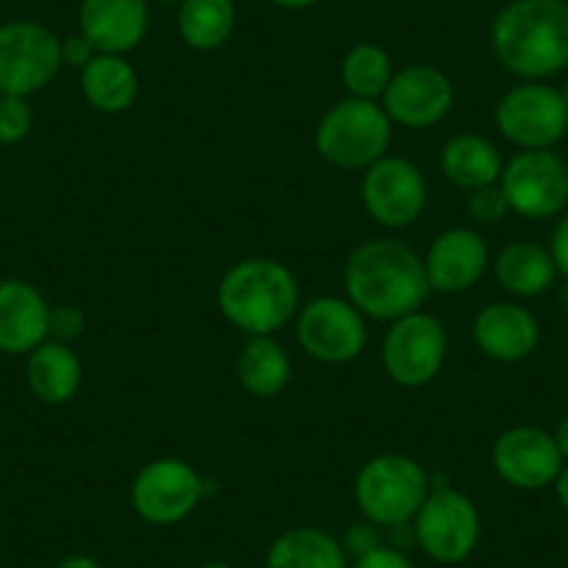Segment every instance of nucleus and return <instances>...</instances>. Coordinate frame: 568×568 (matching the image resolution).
<instances>
[{"label":"nucleus","instance_id":"nucleus-1","mask_svg":"<svg viewBox=\"0 0 568 568\" xmlns=\"http://www.w3.org/2000/svg\"><path fill=\"white\" fill-rule=\"evenodd\" d=\"M343 291L365 318L382 324L418 313L433 293L424 273V256L396 237L359 243L343 267Z\"/></svg>","mask_w":568,"mask_h":568},{"label":"nucleus","instance_id":"nucleus-2","mask_svg":"<svg viewBox=\"0 0 568 568\" xmlns=\"http://www.w3.org/2000/svg\"><path fill=\"white\" fill-rule=\"evenodd\" d=\"M490 48L507 73L549 81L568 70V0H510L490 23Z\"/></svg>","mask_w":568,"mask_h":568},{"label":"nucleus","instance_id":"nucleus-3","mask_svg":"<svg viewBox=\"0 0 568 568\" xmlns=\"http://www.w3.org/2000/svg\"><path fill=\"white\" fill-rule=\"evenodd\" d=\"M217 310L245 337L276 335L296 321L302 307L298 278L273 256H248L229 267L217 282Z\"/></svg>","mask_w":568,"mask_h":568},{"label":"nucleus","instance_id":"nucleus-4","mask_svg":"<svg viewBox=\"0 0 568 568\" xmlns=\"http://www.w3.org/2000/svg\"><path fill=\"white\" fill-rule=\"evenodd\" d=\"M433 490L424 463L404 452H382L365 460L354 477V501L374 527L402 529L413 524Z\"/></svg>","mask_w":568,"mask_h":568},{"label":"nucleus","instance_id":"nucleus-5","mask_svg":"<svg viewBox=\"0 0 568 568\" xmlns=\"http://www.w3.org/2000/svg\"><path fill=\"white\" fill-rule=\"evenodd\" d=\"M393 142V120L379 101L346 95L324 112L315 129V151L337 171H368L387 156Z\"/></svg>","mask_w":568,"mask_h":568},{"label":"nucleus","instance_id":"nucleus-6","mask_svg":"<svg viewBox=\"0 0 568 568\" xmlns=\"http://www.w3.org/2000/svg\"><path fill=\"white\" fill-rule=\"evenodd\" d=\"M413 538L418 549L438 566H460L477 551L483 538V516L474 499L452 485L429 490L413 518Z\"/></svg>","mask_w":568,"mask_h":568},{"label":"nucleus","instance_id":"nucleus-7","mask_svg":"<svg viewBox=\"0 0 568 568\" xmlns=\"http://www.w3.org/2000/svg\"><path fill=\"white\" fill-rule=\"evenodd\" d=\"M496 129L518 151H555L568 136V103L549 81H521L496 103Z\"/></svg>","mask_w":568,"mask_h":568},{"label":"nucleus","instance_id":"nucleus-8","mask_svg":"<svg viewBox=\"0 0 568 568\" xmlns=\"http://www.w3.org/2000/svg\"><path fill=\"white\" fill-rule=\"evenodd\" d=\"M449 354V332L435 315L409 313L387 324L382 337V368L398 387H426L440 376Z\"/></svg>","mask_w":568,"mask_h":568},{"label":"nucleus","instance_id":"nucleus-9","mask_svg":"<svg viewBox=\"0 0 568 568\" xmlns=\"http://www.w3.org/2000/svg\"><path fill=\"white\" fill-rule=\"evenodd\" d=\"M62 37L34 20L0 26V95L31 98L62 70Z\"/></svg>","mask_w":568,"mask_h":568},{"label":"nucleus","instance_id":"nucleus-10","mask_svg":"<svg viewBox=\"0 0 568 568\" xmlns=\"http://www.w3.org/2000/svg\"><path fill=\"white\" fill-rule=\"evenodd\" d=\"M206 485L210 483L182 457H160L136 471L129 501L151 527H173L199 510Z\"/></svg>","mask_w":568,"mask_h":568},{"label":"nucleus","instance_id":"nucleus-11","mask_svg":"<svg viewBox=\"0 0 568 568\" xmlns=\"http://www.w3.org/2000/svg\"><path fill=\"white\" fill-rule=\"evenodd\" d=\"M365 321L368 318L346 296L310 298L296 313V341L315 363H354L368 346Z\"/></svg>","mask_w":568,"mask_h":568},{"label":"nucleus","instance_id":"nucleus-12","mask_svg":"<svg viewBox=\"0 0 568 568\" xmlns=\"http://www.w3.org/2000/svg\"><path fill=\"white\" fill-rule=\"evenodd\" d=\"M359 199L371 221L390 232L415 226L429 204V184L424 171L407 156H382L363 171Z\"/></svg>","mask_w":568,"mask_h":568},{"label":"nucleus","instance_id":"nucleus-13","mask_svg":"<svg viewBox=\"0 0 568 568\" xmlns=\"http://www.w3.org/2000/svg\"><path fill=\"white\" fill-rule=\"evenodd\" d=\"M499 187L518 217H560L568 210V162L557 151H518L505 162Z\"/></svg>","mask_w":568,"mask_h":568},{"label":"nucleus","instance_id":"nucleus-14","mask_svg":"<svg viewBox=\"0 0 568 568\" xmlns=\"http://www.w3.org/2000/svg\"><path fill=\"white\" fill-rule=\"evenodd\" d=\"M387 118L402 129H433L449 118L455 106V84L435 64H407L396 70L382 95Z\"/></svg>","mask_w":568,"mask_h":568},{"label":"nucleus","instance_id":"nucleus-15","mask_svg":"<svg viewBox=\"0 0 568 568\" xmlns=\"http://www.w3.org/2000/svg\"><path fill=\"white\" fill-rule=\"evenodd\" d=\"M490 463L501 483L527 494L551 488L560 468L566 466L551 433L529 424L505 429L494 440Z\"/></svg>","mask_w":568,"mask_h":568},{"label":"nucleus","instance_id":"nucleus-16","mask_svg":"<svg viewBox=\"0 0 568 568\" xmlns=\"http://www.w3.org/2000/svg\"><path fill=\"white\" fill-rule=\"evenodd\" d=\"M490 271V248L477 229L455 226L440 232L424 254L429 291L457 296L471 291Z\"/></svg>","mask_w":568,"mask_h":568},{"label":"nucleus","instance_id":"nucleus-17","mask_svg":"<svg viewBox=\"0 0 568 568\" xmlns=\"http://www.w3.org/2000/svg\"><path fill=\"white\" fill-rule=\"evenodd\" d=\"M471 341L494 363H524L538 352L540 324L518 302H494L474 318Z\"/></svg>","mask_w":568,"mask_h":568},{"label":"nucleus","instance_id":"nucleus-18","mask_svg":"<svg viewBox=\"0 0 568 568\" xmlns=\"http://www.w3.org/2000/svg\"><path fill=\"white\" fill-rule=\"evenodd\" d=\"M151 0H81L79 31L98 53L129 57L151 29Z\"/></svg>","mask_w":568,"mask_h":568},{"label":"nucleus","instance_id":"nucleus-19","mask_svg":"<svg viewBox=\"0 0 568 568\" xmlns=\"http://www.w3.org/2000/svg\"><path fill=\"white\" fill-rule=\"evenodd\" d=\"M51 304L40 291L23 278L0 282V352L29 357L40 343L48 341Z\"/></svg>","mask_w":568,"mask_h":568},{"label":"nucleus","instance_id":"nucleus-20","mask_svg":"<svg viewBox=\"0 0 568 568\" xmlns=\"http://www.w3.org/2000/svg\"><path fill=\"white\" fill-rule=\"evenodd\" d=\"M496 282L505 293L516 298L544 296L555 287L557 267L549 254V245H540L535 240H513L499 254L490 260Z\"/></svg>","mask_w":568,"mask_h":568},{"label":"nucleus","instance_id":"nucleus-21","mask_svg":"<svg viewBox=\"0 0 568 568\" xmlns=\"http://www.w3.org/2000/svg\"><path fill=\"white\" fill-rule=\"evenodd\" d=\"M501 171H505V156L499 145L477 131H460L449 136L440 151V173L446 182L466 193L499 184Z\"/></svg>","mask_w":568,"mask_h":568},{"label":"nucleus","instance_id":"nucleus-22","mask_svg":"<svg viewBox=\"0 0 568 568\" xmlns=\"http://www.w3.org/2000/svg\"><path fill=\"white\" fill-rule=\"evenodd\" d=\"M26 382L37 402L59 407L79 396L81 382H84V365L70 343L45 341L29 354Z\"/></svg>","mask_w":568,"mask_h":568},{"label":"nucleus","instance_id":"nucleus-23","mask_svg":"<svg viewBox=\"0 0 568 568\" xmlns=\"http://www.w3.org/2000/svg\"><path fill=\"white\" fill-rule=\"evenodd\" d=\"M81 95L95 112L123 114L140 95V75L129 57L95 53L92 62L81 70Z\"/></svg>","mask_w":568,"mask_h":568},{"label":"nucleus","instance_id":"nucleus-24","mask_svg":"<svg viewBox=\"0 0 568 568\" xmlns=\"http://www.w3.org/2000/svg\"><path fill=\"white\" fill-rule=\"evenodd\" d=\"M265 568H352L343 540L321 527H291L271 540Z\"/></svg>","mask_w":568,"mask_h":568},{"label":"nucleus","instance_id":"nucleus-25","mask_svg":"<svg viewBox=\"0 0 568 568\" xmlns=\"http://www.w3.org/2000/svg\"><path fill=\"white\" fill-rule=\"evenodd\" d=\"M293 376L291 354L276 335L248 337L237 354V382L248 396L276 398L287 390Z\"/></svg>","mask_w":568,"mask_h":568},{"label":"nucleus","instance_id":"nucleus-26","mask_svg":"<svg viewBox=\"0 0 568 568\" xmlns=\"http://www.w3.org/2000/svg\"><path fill=\"white\" fill-rule=\"evenodd\" d=\"M176 26L184 45L212 53L232 40L237 29V7L234 0H182Z\"/></svg>","mask_w":568,"mask_h":568},{"label":"nucleus","instance_id":"nucleus-27","mask_svg":"<svg viewBox=\"0 0 568 568\" xmlns=\"http://www.w3.org/2000/svg\"><path fill=\"white\" fill-rule=\"evenodd\" d=\"M393 59L390 53L374 42H357L346 51L341 62V81L346 95L363 98V101H382L387 84H390Z\"/></svg>","mask_w":568,"mask_h":568},{"label":"nucleus","instance_id":"nucleus-28","mask_svg":"<svg viewBox=\"0 0 568 568\" xmlns=\"http://www.w3.org/2000/svg\"><path fill=\"white\" fill-rule=\"evenodd\" d=\"M34 129V109L29 98L0 95V145H18Z\"/></svg>","mask_w":568,"mask_h":568},{"label":"nucleus","instance_id":"nucleus-29","mask_svg":"<svg viewBox=\"0 0 568 568\" xmlns=\"http://www.w3.org/2000/svg\"><path fill=\"white\" fill-rule=\"evenodd\" d=\"M466 210L477 226H496L510 212V206H507V199L499 184H490V187H479L468 193Z\"/></svg>","mask_w":568,"mask_h":568},{"label":"nucleus","instance_id":"nucleus-30","mask_svg":"<svg viewBox=\"0 0 568 568\" xmlns=\"http://www.w3.org/2000/svg\"><path fill=\"white\" fill-rule=\"evenodd\" d=\"M87 315L73 304H62V307H51L48 315V341L73 343L84 335Z\"/></svg>","mask_w":568,"mask_h":568},{"label":"nucleus","instance_id":"nucleus-31","mask_svg":"<svg viewBox=\"0 0 568 568\" xmlns=\"http://www.w3.org/2000/svg\"><path fill=\"white\" fill-rule=\"evenodd\" d=\"M352 568H418L409 560L407 551H402L398 546L379 544L374 549L363 551L352 560Z\"/></svg>","mask_w":568,"mask_h":568},{"label":"nucleus","instance_id":"nucleus-32","mask_svg":"<svg viewBox=\"0 0 568 568\" xmlns=\"http://www.w3.org/2000/svg\"><path fill=\"white\" fill-rule=\"evenodd\" d=\"M95 53H98L95 45H92V42L87 40L81 31H75V34L64 37L62 40V62L68 64V68H75L79 73L92 62V57H95Z\"/></svg>","mask_w":568,"mask_h":568},{"label":"nucleus","instance_id":"nucleus-33","mask_svg":"<svg viewBox=\"0 0 568 568\" xmlns=\"http://www.w3.org/2000/svg\"><path fill=\"white\" fill-rule=\"evenodd\" d=\"M549 254L551 260H555L557 273H560L562 278H568V210L557 217L555 229H551Z\"/></svg>","mask_w":568,"mask_h":568},{"label":"nucleus","instance_id":"nucleus-34","mask_svg":"<svg viewBox=\"0 0 568 568\" xmlns=\"http://www.w3.org/2000/svg\"><path fill=\"white\" fill-rule=\"evenodd\" d=\"M343 546H346L348 557H357V555H363V551L374 549V546H379V538H376V527L371 521L357 524V527L348 529Z\"/></svg>","mask_w":568,"mask_h":568},{"label":"nucleus","instance_id":"nucleus-35","mask_svg":"<svg viewBox=\"0 0 568 568\" xmlns=\"http://www.w3.org/2000/svg\"><path fill=\"white\" fill-rule=\"evenodd\" d=\"M53 568H103V566L90 555H68L62 557Z\"/></svg>","mask_w":568,"mask_h":568},{"label":"nucleus","instance_id":"nucleus-36","mask_svg":"<svg viewBox=\"0 0 568 568\" xmlns=\"http://www.w3.org/2000/svg\"><path fill=\"white\" fill-rule=\"evenodd\" d=\"M551 488H555V496H557V501H560L562 510L568 513V463L560 468V474H557V479Z\"/></svg>","mask_w":568,"mask_h":568},{"label":"nucleus","instance_id":"nucleus-37","mask_svg":"<svg viewBox=\"0 0 568 568\" xmlns=\"http://www.w3.org/2000/svg\"><path fill=\"white\" fill-rule=\"evenodd\" d=\"M551 438H555L557 449H560L562 460L568 463V415H562L560 424L555 426V433H551Z\"/></svg>","mask_w":568,"mask_h":568},{"label":"nucleus","instance_id":"nucleus-38","mask_svg":"<svg viewBox=\"0 0 568 568\" xmlns=\"http://www.w3.org/2000/svg\"><path fill=\"white\" fill-rule=\"evenodd\" d=\"M267 3H273L278 9H287V12H302V9L315 7L321 0H267Z\"/></svg>","mask_w":568,"mask_h":568},{"label":"nucleus","instance_id":"nucleus-39","mask_svg":"<svg viewBox=\"0 0 568 568\" xmlns=\"http://www.w3.org/2000/svg\"><path fill=\"white\" fill-rule=\"evenodd\" d=\"M199 568H234V566L229 560H206V562H201Z\"/></svg>","mask_w":568,"mask_h":568},{"label":"nucleus","instance_id":"nucleus-40","mask_svg":"<svg viewBox=\"0 0 568 568\" xmlns=\"http://www.w3.org/2000/svg\"><path fill=\"white\" fill-rule=\"evenodd\" d=\"M557 298H560V307L568 313V278H566V284L560 287V296H557Z\"/></svg>","mask_w":568,"mask_h":568},{"label":"nucleus","instance_id":"nucleus-41","mask_svg":"<svg viewBox=\"0 0 568 568\" xmlns=\"http://www.w3.org/2000/svg\"><path fill=\"white\" fill-rule=\"evenodd\" d=\"M154 3H182V0H154Z\"/></svg>","mask_w":568,"mask_h":568},{"label":"nucleus","instance_id":"nucleus-42","mask_svg":"<svg viewBox=\"0 0 568 568\" xmlns=\"http://www.w3.org/2000/svg\"><path fill=\"white\" fill-rule=\"evenodd\" d=\"M560 92H562V98H566V103H568V84H566V87H562V90H560Z\"/></svg>","mask_w":568,"mask_h":568}]
</instances>
